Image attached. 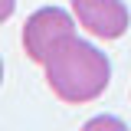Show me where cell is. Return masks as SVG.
<instances>
[{
    "instance_id": "4",
    "label": "cell",
    "mask_w": 131,
    "mask_h": 131,
    "mask_svg": "<svg viewBox=\"0 0 131 131\" xmlns=\"http://www.w3.org/2000/svg\"><path fill=\"white\" fill-rule=\"evenodd\" d=\"M82 131H131V128L118 115H95V118H89L82 125Z\"/></svg>"
},
{
    "instance_id": "5",
    "label": "cell",
    "mask_w": 131,
    "mask_h": 131,
    "mask_svg": "<svg viewBox=\"0 0 131 131\" xmlns=\"http://www.w3.org/2000/svg\"><path fill=\"white\" fill-rule=\"evenodd\" d=\"M16 10V0H0V23H7Z\"/></svg>"
},
{
    "instance_id": "3",
    "label": "cell",
    "mask_w": 131,
    "mask_h": 131,
    "mask_svg": "<svg viewBox=\"0 0 131 131\" xmlns=\"http://www.w3.org/2000/svg\"><path fill=\"white\" fill-rule=\"evenodd\" d=\"M75 23L98 39H121L131 26V13L121 0H72Z\"/></svg>"
},
{
    "instance_id": "6",
    "label": "cell",
    "mask_w": 131,
    "mask_h": 131,
    "mask_svg": "<svg viewBox=\"0 0 131 131\" xmlns=\"http://www.w3.org/2000/svg\"><path fill=\"white\" fill-rule=\"evenodd\" d=\"M0 82H3V59H0Z\"/></svg>"
},
{
    "instance_id": "1",
    "label": "cell",
    "mask_w": 131,
    "mask_h": 131,
    "mask_svg": "<svg viewBox=\"0 0 131 131\" xmlns=\"http://www.w3.org/2000/svg\"><path fill=\"white\" fill-rule=\"evenodd\" d=\"M46 82L56 92V98H62L69 105H85L95 102L108 82H112V62L108 56L79 36H69L46 56Z\"/></svg>"
},
{
    "instance_id": "2",
    "label": "cell",
    "mask_w": 131,
    "mask_h": 131,
    "mask_svg": "<svg viewBox=\"0 0 131 131\" xmlns=\"http://www.w3.org/2000/svg\"><path fill=\"white\" fill-rule=\"evenodd\" d=\"M69 36H75V13H69L62 7H39L23 23V49H26V56L33 62H39V66L46 62V56Z\"/></svg>"
}]
</instances>
